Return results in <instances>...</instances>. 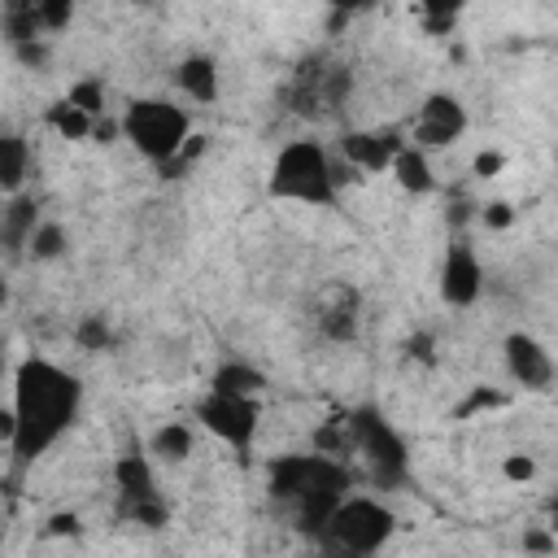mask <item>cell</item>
<instances>
[{"instance_id": "6da1fadb", "label": "cell", "mask_w": 558, "mask_h": 558, "mask_svg": "<svg viewBox=\"0 0 558 558\" xmlns=\"http://www.w3.org/2000/svg\"><path fill=\"white\" fill-rule=\"evenodd\" d=\"M78 405H83V384L70 371H61L48 357H26L13 371V405L4 414L9 449L22 462L39 458L70 432V423L78 418Z\"/></svg>"}, {"instance_id": "7a4b0ae2", "label": "cell", "mask_w": 558, "mask_h": 558, "mask_svg": "<svg viewBox=\"0 0 558 558\" xmlns=\"http://www.w3.org/2000/svg\"><path fill=\"white\" fill-rule=\"evenodd\" d=\"M266 488L275 501L292 506L296 527L318 541V532L327 527L331 510L340 506V497L349 488V471L331 453H288V458L270 462Z\"/></svg>"}, {"instance_id": "3957f363", "label": "cell", "mask_w": 558, "mask_h": 558, "mask_svg": "<svg viewBox=\"0 0 558 558\" xmlns=\"http://www.w3.org/2000/svg\"><path fill=\"white\" fill-rule=\"evenodd\" d=\"M336 161L318 140H288L279 148V157L270 161V179L266 192L275 201H296V205H336Z\"/></svg>"}, {"instance_id": "277c9868", "label": "cell", "mask_w": 558, "mask_h": 558, "mask_svg": "<svg viewBox=\"0 0 558 558\" xmlns=\"http://www.w3.org/2000/svg\"><path fill=\"white\" fill-rule=\"evenodd\" d=\"M340 436H344V453L353 449L366 462V475L375 488H401L410 480L405 440L392 432V423H384V414L375 405L349 410L340 423Z\"/></svg>"}, {"instance_id": "5b68a950", "label": "cell", "mask_w": 558, "mask_h": 558, "mask_svg": "<svg viewBox=\"0 0 558 558\" xmlns=\"http://www.w3.org/2000/svg\"><path fill=\"white\" fill-rule=\"evenodd\" d=\"M122 140L148 157L153 166H166L170 157L183 153V144L192 140V118L187 109H179L174 100H161V96H144V100H131L126 113H122Z\"/></svg>"}, {"instance_id": "8992f818", "label": "cell", "mask_w": 558, "mask_h": 558, "mask_svg": "<svg viewBox=\"0 0 558 558\" xmlns=\"http://www.w3.org/2000/svg\"><path fill=\"white\" fill-rule=\"evenodd\" d=\"M392 527H397V519H392V510L384 501H375V497H349L344 493L314 545L327 549V554H375V549H384V541L392 536Z\"/></svg>"}, {"instance_id": "52a82bcc", "label": "cell", "mask_w": 558, "mask_h": 558, "mask_svg": "<svg viewBox=\"0 0 558 558\" xmlns=\"http://www.w3.org/2000/svg\"><path fill=\"white\" fill-rule=\"evenodd\" d=\"M196 418L205 432H214L222 445H231L235 453H248L257 423H262V405L248 392H222V388H205V397L196 401Z\"/></svg>"}, {"instance_id": "ba28073f", "label": "cell", "mask_w": 558, "mask_h": 558, "mask_svg": "<svg viewBox=\"0 0 558 558\" xmlns=\"http://www.w3.org/2000/svg\"><path fill=\"white\" fill-rule=\"evenodd\" d=\"M462 131H466V105L449 92H432V96H423V105L414 113L410 140L418 148H449L453 140H462Z\"/></svg>"}, {"instance_id": "9c48e42d", "label": "cell", "mask_w": 558, "mask_h": 558, "mask_svg": "<svg viewBox=\"0 0 558 558\" xmlns=\"http://www.w3.org/2000/svg\"><path fill=\"white\" fill-rule=\"evenodd\" d=\"M480 288H484V270H480L475 248L466 240H453L440 262V301L453 310H466V305H475Z\"/></svg>"}, {"instance_id": "30bf717a", "label": "cell", "mask_w": 558, "mask_h": 558, "mask_svg": "<svg viewBox=\"0 0 558 558\" xmlns=\"http://www.w3.org/2000/svg\"><path fill=\"white\" fill-rule=\"evenodd\" d=\"M314 323H318V331L327 340L349 344L357 336V323H362V296H357V288H349L340 279L327 283L318 292V301H314Z\"/></svg>"}, {"instance_id": "8fae6325", "label": "cell", "mask_w": 558, "mask_h": 558, "mask_svg": "<svg viewBox=\"0 0 558 558\" xmlns=\"http://www.w3.org/2000/svg\"><path fill=\"white\" fill-rule=\"evenodd\" d=\"M501 353H506V371H510L514 384H523L532 392H545L554 384V357H549V349L536 336L514 331V336H506Z\"/></svg>"}, {"instance_id": "7c38bea8", "label": "cell", "mask_w": 558, "mask_h": 558, "mask_svg": "<svg viewBox=\"0 0 558 558\" xmlns=\"http://www.w3.org/2000/svg\"><path fill=\"white\" fill-rule=\"evenodd\" d=\"M397 148H401L397 131H349V135L340 140V157H344L353 170H366V174L388 170L392 157H397Z\"/></svg>"}, {"instance_id": "4fadbf2b", "label": "cell", "mask_w": 558, "mask_h": 558, "mask_svg": "<svg viewBox=\"0 0 558 558\" xmlns=\"http://www.w3.org/2000/svg\"><path fill=\"white\" fill-rule=\"evenodd\" d=\"M113 484H118V497H122V501L153 497V493H157V475H153L148 453H140V449L118 453V458H113Z\"/></svg>"}, {"instance_id": "5bb4252c", "label": "cell", "mask_w": 558, "mask_h": 558, "mask_svg": "<svg viewBox=\"0 0 558 558\" xmlns=\"http://www.w3.org/2000/svg\"><path fill=\"white\" fill-rule=\"evenodd\" d=\"M388 170H392V179L401 183V192H410V196H427V192H436V174H432L427 148H418V144H401Z\"/></svg>"}, {"instance_id": "9a60e30c", "label": "cell", "mask_w": 558, "mask_h": 558, "mask_svg": "<svg viewBox=\"0 0 558 558\" xmlns=\"http://www.w3.org/2000/svg\"><path fill=\"white\" fill-rule=\"evenodd\" d=\"M174 83L196 105H214L218 100V65H214V57H183L174 65Z\"/></svg>"}, {"instance_id": "2e32d148", "label": "cell", "mask_w": 558, "mask_h": 558, "mask_svg": "<svg viewBox=\"0 0 558 558\" xmlns=\"http://www.w3.org/2000/svg\"><path fill=\"white\" fill-rule=\"evenodd\" d=\"M26 166H31L26 140L9 131V135L0 140V192H4V196L22 192V183H26Z\"/></svg>"}, {"instance_id": "e0dca14e", "label": "cell", "mask_w": 558, "mask_h": 558, "mask_svg": "<svg viewBox=\"0 0 558 558\" xmlns=\"http://www.w3.org/2000/svg\"><path fill=\"white\" fill-rule=\"evenodd\" d=\"M35 222H39V218H35V201H26L22 192L4 196V244H9V253L26 248V240H31Z\"/></svg>"}, {"instance_id": "ac0fdd59", "label": "cell", "mask_w": 558, "mask_h": 558, "mask_svg": "<svg viewBox=\"0 0 558 558\" xmlns=\"http://www.w3.org/2000/svg\"><path fill=\"white\" fill-rule=\"evenodd\" d=\"M48 126H52L61 140H92V131H96V113L78 109V105L65 96V100H57V105L48 109Z\"/></svg>"}, {"instance_id": "d6986e66", "label": "cell", "mask_w": 558, "mask_h": 558, "mask_svg": "<svg viewBox=\"0 0 558 558\" xmlns=\"http://www.w3.org/2000/svg\"><path fill=\"white\" fill-rule=\"evenodd\" d=\"M148 453H157L161 462H187L192 458V427L187 423H161L148 440Z\"/></svg>"}, {"instance_id": "ffe728a7", "label": "cell", "mask_w": 558, "mask_h": 558, "mask_svg": "<svg viewBox=\"0 0 558 558\" xmlns=\"http://www.w3.org/2000/svg\"><path fill=\"white\" fill-rule=\"evenodd\" d=\"M209 388H222V392H248V397H257V392L266 388V375H262L253 362H222V366L214 371Z\"/></svg>"}, {"instance_id": "44dd1931", "label": "cell", "mask_w": 558, "mask_h": 558, "mask_svg": "<svg viewBox=\"0 0 558 558\" xmlns=\"http://www.w3.org/2000/svg\"><path fill=\"white\" fill-rule=\"evenodd\" d=\"M65 227L61 222H52V218H39L35 222V231H31V240H26V253L35 257V262H52V257H61L65 253Z\"/></svg>"}, {"instance_id": "7402d4cb", "label": "cell", "mask_w": 558, "mask_h": 558, "mask_svg": "<svg viewBox=\"0 0 558 558\" xmlns=\"http://www.w3.org/2000/svg\"><path fill=\"white\" fill-rule=\"evenodd\" d=\"M414 9H418V22H423L427 35H445V31H453V22L462 17L466 0H418Z\"/></svg>"}, {"instance_id": "603a6c76", "label": "cell", "mask_w": 558, "mask_h": 558, "mask_svg": "<svg viewBox=\"0 0 558 558\" xmlns=\"http://www.w3.org/2000/svg\"><path fill=\"white\" fill-rule=\"evenodd\" d=\"M166 514H170V510H166L161 493L140 497V501H122V519H131V523H140V527H161Z\"/></svg>"}, {"instance_id": "cb8c5ba5", "label": "cell", "mask_w": 558, "mask_h": 558, "mask_svg": "<svg viewBox=\"0 0 558 558\" xmlns=\"http://www.w3.org/2000/svg\"><path fill=\"white\" fill-rule=\"evenodd\" d=\"M78 109H87V113H105V83L100 78H78V83H70V92H65Z\"/></svg>"}, {"instance_id": "d4e9b609", "label": "cell", "mask_w": 558, "mask_h": 558, "mask_svg": "<svg viewBox=\"0 0 558 558\" xmlns=\"http://www.w3.org/2000/svg\"><path fill=\"white\" fill-rule=\"evenodd\" d=\"M74 340L87 349V353H96V349H105L109 340H113V331H109V323H105V314H87L78 327H74Z\"/></svg>"}, {"instance_id": "484cf974", "label": "cell", "mask_w": 558, "mask_h": 558, "mask_svg": "<svg viewBox=\"0 0 558 558\" xmlns=\"http://www.w3.org/2000/svg\"><path fill=\"white\" fill-rule=\"evenodd\" d=\"M70 9H74V0H35L39 31H61L70 22Z\"/></svg>"}, {"instance_id": "4316f807", "label": "cell", "mask_w": 558, "mask_h": 558, "mask_svg": "<svg viewBox=\"0 0 558 558\" xmlns=\"http://www.w3.org/2000/svg\"><path fill=\"white\" fill-rule=\"evenodd\" d=\"M480 222H484L488 231H506V227L514 222V205H510V201H488V205L480 209Z\"/></svg>"}, {"instance_id": "83f0119b", "label": "cell", "mask_w": 558, "mask_h": 558, "mask_svg": "<svg viewBox=\"0 0 558 558\" xmlns=\"http://www.w3.org/2000/svg\"><path fill=\"white\" fill-rule=\"evenodd\" d=\"M501 471H506V480H514V484H527V480L536 475V462H532L527 453H510V458L501 462Z\"/></svg>"}, {"instance_id": "f1b7e54d", "label": "cell", "mask_w": 558, "mask_h": 558, "mask_svg": "<svg viewBox=\"0 0 558 558\" xmlns=\"http://www.w3.org/2000/svg\"><path fill=\"white\" fill-rule=\"evenodd\" d=\"M501 166H506V157H501V153H475V161H471V170H475L480 179L501 174Z\"/></svg>"}, {"instance_id": "f546056e", "label": "cell", "mask_w": 558, "mask_h": 558, "mask_svg": "<svg viewBox=\"0 0 558 558\" xmlns=\"http://www.w3.org/2000/svg\"><path fill=\"white\" fill-rule=\"evenodd\" d=\"M523 549L549 554V549H558V536H549V532H523Z\"/></svg>"}, {"instance_id": "4dcf8cb0", "label": "cell", "mask_w": 558, "mask_h": 558, "mask_svg": "<svg viewBox=\"0 0 558 558\" xmlns=\"http://www.w3.org/2000/svg\"><path fill=\"white\" fill-rule=\"evenodd\" d=\"M48 532H52V536H65V532L74 536V532H78V519H74V514H52V519H48Z\"/></svg>"}, {"instance_id": "1f68e13d", "label": "cell", "mask_w": 558, "mask_h": 558, "mask_svg": "<svg viewBox=\"0 0 558 558\" xmlns=\"http://www.w3.org/2000/svg\"><path fill=\"white\" fill-rule=\"evenodd\" d=\"M331 9H336V17H344V13H357V9H371L375 0H327Z\"/></svg>"}, {"instance_id": "d6a6232c", "label": "cell", "mask_w": 558, "mask_h": 558, "mask_svg": "<svg viewBox=\"0 0 558 558\" xmlns=\"http://www.w3.org/2000/svg\"><path fill=\"white\" fill-rule=\"evenodd\" d=\"M549 532H554V536H558V497H554V501H549Z\"/></svg>"}]
</instances>
